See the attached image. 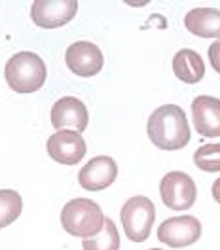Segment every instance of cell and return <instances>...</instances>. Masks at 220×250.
I'll return each instance as SVG.
<instances>
[{
    "instance_id": "cell-6",
    "label": "cell",
    "mask_w": 220,
    "mask_h": 250,
    "mask_svg": "<svg viewBox=\"0 0 220 250\" xmlns=\"http://www.w3.org/2000/svg\"><path fill=\"white\" fill-rule=\"evenodd\" d=\"M78 12L76 0H36L31 6V19L36 27L57 29L70 23Z\"/></svg>"
},
{
    "instance_id": "cell-15",
    "label": "cell",
    "mask_w": 220,
    "mask_h": 250,
    "mask_svg": "<svg viewBox=\"0 0 220 250\" xmlns=\"http://www.w3.org/2000/svg\"><path fill=\"white\" fill-rule=\"evenodd\" d=\"M82 247L84 250H120V233H118L116 224L105 216L103 229L93 237L84 239Z\"/></svg>"
},
{
    "instance_id": "cell-8",
    "label": "cell",
    "mask_w": 220,
    "mask_h": 250,
    "mask_svg": "<svg viewBox=\"0 0 220 250\" xmlns=\"http://www.w3.org/2000/svg\"><path fill=\"white\" fill-rule=\"evenodd\" d=\"M65 62L68 66L70 72H74L80 78H91L95 74L101 72L105 57L99 46H95L93 42H86L80 40L70 44L66 53H65Z\"/></svg>"
},
{
    "instance_id": "cell-13",
    "label": "cell",
    "mask_w": 220,
    "mask_h": 250,
    "mask_svg": "<svg viewBox=\"0 0 220 250\" xmlns=\"http://www.w3.org/2000/svg\"><path fill=\"white\" fill-rule=\"evenodd\" d=\"M184 27L194 36L219 38L220 40V10H215V8H194L184 17Z\"/></svg>"
},
{
    "instance_id": "cell-5",
    "label": "cell",
    "mask_w": 220,
    "mask_h": 250,
    "mask_svg": "<svg viewBox=\"0 0 220 250\" xmlns=\"http://www.w3.org/2000/svg\"><path fill=\"white\" fill-rule=\"evenodd\" d=\"M159 195L165 207L173 210H186L196 203L198 189L190 174L182 171H171L159 182Z\"/></svg>"
},
{
    "instance_id": "cell-17",
    "label": "cell",
    "mask_w": 220,
    "mask_h": 250,
    "mask_svg": "<svg viewBox=\"0 0 220 250\" xmlns=\"http://www.w3.org/2000/svg\"><path fill=\"white\" fill-rule=\"evenodd\" d=\"M194 163L203 172L220 171V144H203L196 150Z\"/></svg>"
},
{
    "instance_id": "cell-14",
    "label": "cell",
    "mask_w": 220,
    "mask_h": 250,
    "mask_svg": "<svg viewBox=\"0 0 220 250\" xmlns=\"http://www.w3.org/2000/svg\"><path fill=\"white\" fill-rule=\"evenodd\" d=\"M173 72L180 82L190 85L201 82V78L205 76V64L201 55L188 47L178 49L173 57Z\"/></svg>"
},
{
    "instance_id": "cell-18",
    "label": "cell",
    "mask_w": 220,
    "mask_h": 250,
    "mask_svg": "<svg viewBox=\"0 0 220 250\" xmlns=\"http://www.w3.org/2000/svg\"><path fill=\"white\" fill-rule=\"evenodd\" d=\"M209 61H211V64H213L215 72H219L220 74V40L213 42V44L209 46Z\"/></svg>"
},
{
    "instance_id": "cell-12",
    "label": "cell",
    "mask_w": 220,
    "mask_h": 250,
    "mask_svg": "<svg viewBox=\"0 0 220 250\" xmlns=\"http://www.w3.org/2000/svg\"><path fill=\"white\" fill-rule=\"evenodd\" d=\"M192 120L199 135L207 139L220 137V99L199 95L192 101Z\"/></svg>"
},
{
    "instance_id": "cell-1",
    "label": "cell",
    "mask_w": 220,
    "mask_h": 250,
    "mask_svg": "<svg viewBox=\"0 0 220 250\" xmlns=\"http://www.w3.org/2000/svg\"><path fill=\"white\" fill-rule=\"evenodd\" d=\"M148 139L161 150H182L190 142V125L184 110L163 104L148 118Z\"/></svg>"
},
{
    "instance_id": "cell-16",
    "label": "cell",
    "mask_w": 220,
    "mask_h": 250,
    "mask_svg": "<svg viewBox=\"0 0 220 250\" xmlns=\"http://www.w3.org/2000/svg\"><path fill=\"white\" fill-rule=\"evenodd\" d=\"M23 210V199L16 189H0V229L14 224Z\"/></svg>"
},
{
    "instance_id": "cell-4",
    "label": "cell",
    "mask_w": 220,
    "mask_h": 250,
    "mask_svg": "<svg viewBox=\"0 0 220 250\" xmlns=\"http://www.w3.org/2000/svg\"><path fill=\"white\" fill-rule=\"evenodd\" d=\"M120 220L127 239L133 243H142L150 237L156 220V207L148 197L135 195L124 203L120 210Z\"/></svg>"
},
{
    "instance_id": "cell-3",
    "label": "cell",
    "mask_w": 220,
    "mask_h": 250,
    "mask_svg": "<svg viewBox=\"0 0 220 250\" xmlns=\"http://www.w3.org/2000/svg\"><path fill=\"white\" fill-rule=\"evenodd\" d=\"M61 226L72 237H93L105 226V214L101 207L91 199H72L61 210Z\"/></svg>"
},
{
    "instance_id": "cell-19",
    "label": "cell",
    "mask_w": 220,
    "mask_h": 250,
    "mask_svg": "<svg viewBox=\"0 0 220 250\" xmlns=\"http://www.w3.org/2000/svg\"><path fill=\"white\" fill-rule=\"evenodd\" d=\"M211 193H213V199L220 205V178H217L213 182V188H211Z\"/></svg>"
},
{
    "instance_id": "cell-10",
    "label": "cell",
    "mask_w": 220,
    "mask_h": 250,
    "mask_svg": "<svg viewBox=\"0 0 220 250\" xmlns=\"http://www.w3.org/2000/svg\"><path fill=\"white\" fill-rule=\"evenodd\" d=\"M89 122V114L86 104L76 97H63L51 106V125L59 131H86Z\"/></svg>"
},
{
    "instance_id": "cell-2",
    "label": "cell",
    "mask_w": 220,
    "mask_h": 250,
    "mask_svg": "<svg viewBox=\"0 0 220 250\" xmlns=\"http://www.w3.org/2000/svg\"><path fill=\"white\" fill-rule=\"evenodd\" d=\"M4 76L16 93H34L46 83V62L32 51H19L6 62Z\"/></svg>"
},
{
    "instance_id": "cell-7",
    "label": "cell",
    "mask_w": 220,
    "mask_h": 250,
    "mask_svg": "<svg viewBox=\"0 0 220 250\" xmlns=\"http://www.w3.org/2000/svg\"><path fill=\"white\" fill-rule=\"evenodd\" d=\"M201 237V222L196 216H175L157 228V239L171 249H184Z\"/></svg>"
},
{
    "instance_id": "cell-11",
    "label": "cell",
    "mask_w": 220,
    "mask_h": 250,
    "mask_svg": "<svg viewBox=\"0 0 220 250\" xmlns=\"http://www.w3.org/2000/svg\"><path fill=\"white\" fill-rule=\"evenodd\" d=\"M118 165L110 156H97L88 161L78 172L80 186L88 191H101L116 180Z\"/></svg>"
},
{
    "instance_id": "cell-9",
    "label": "cell",
    "mask_w": 220,
    "mask_h": 250,
    "mask_svg": "<svg viewBox=\"0 0 220 250\" xmlns=\"http://www.w3.org/2000/svg\"><path fill=\"white\" fill-rule=\"evenodd\" d=\"M47 156L61 165H76L86 156L88 146L78 131H57L46 142Z\"/></svg>"
},
{
    "instance_id": "cell-20",
    "label": "cell",
    "mask_w": 220,
    "mask_h": 250,
    "mask_svg": "<svg viewBox=\"0 0 220 250\" xmlns=\"http://www.w3.org/2000/svg\"><path fill=\"white\" fill-rule=\"evenodd\" d=\"M150 250H159V249H150Z\"/></svg>"
}]
</instances>
